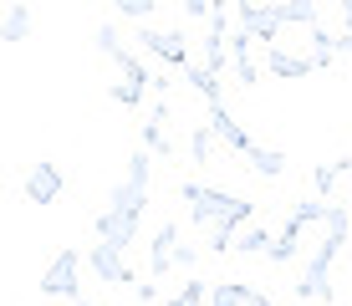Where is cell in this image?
Listing matches in <instances>:
<instances>
[{
    "label": "cell",
    "instance_id": "obj_32",
    "mask_svg": "<svg viewBox=\"0 0 352 306\" xmlns=\"http://www.w3.org/2000/svg\"><path fill=\"white\" fill-rule=\"evenodd\" d=\"M337 10H342V31L352 36V0H342V6H337Z\"/></svg>",
    "mask_w": 352,
    "mask_h": 306
},
{
    "label": "cell",
    "instance_id": "obj_17",
    "mask_svg": "<svg viewBox=\"0 0 352 306\" xmlns=\"http://www.w3.org/2000/svg\"><path fill=\"white\" fill-rule=\"evenodd\" d=\"M271 245H276V235L265 225H245L235 235V255H271Z\"/></svg>",
    "mask_w": 352,
    "mask_h": 306
},
{
    "label": "cell",
    "instance_id": "obj_22",
    "mask_svg": "<svg viewBox=\"0 0 352 306\" xmlns=\"http://www.w3.org/2000/svg\"><path fill=\"white\" fill-rule=\"evenodd\" d=\"M296 240H301V230H291V225H286L281 235H276V245H271V261H276V265H291V261L301 255V245H296Z\"/></svg>",
    "mask_w": 352,
    "mask_h": 306
},
{
    "label": "cell",
    "instance_id": "obj_19",
    "mask_svg": "<svg viewBox=\"0 0 352 306\" xmlns=\"http://www.w3.org/2000/svg\"><path fill=\"white\" fill-rule=\"evenodd\" d=\"M184 82H189V87L199 92V97H204L210 107H220V102H225V97H220V77H214V72H204L199 61H194V67L184 72Z\"/></svg>",
    "mask_w": 352,
    "mask_h": 306
},
{
    "label": "cell",
    "instance_id": "obj_13",
    "mask_svg": "<svg viewBox=\"0 0 352 306\" xmlns=\"http://www.w3.org/2000/svg\"><path fill=\"white\" fill-rule=\"evenodd\" d=\"M225 61H230V36H220V31H204V36H199V67L220 77V72H225Z\"/></svg>",
    "mask_w": 352,
    "mask_h": 306
},
{
    "label": "cell",
    "instance_id": "obj_2",
    "mask_svg": "<svg viewBox=\"0 0 352 306\" xmlns=\"http://www.w3.org/2000/svg\"><path fill=\"white\" fill-rule=\"evenodd\" d=\"M347 235H352V230H327L322 245L307 255V265H301V276H296V301L301 306L332 296V261H337V250L347 245Z\"/></svg>",
    "mask_w": 352,
    "mask_h": 306
},
{
    "label": "cell",
    "instance_id": "obj_34",
    "mask_svg": "<svg viewBox=\"0 0 352 306\" xmlns=\"http://www.w3.org/2000/svg\"><path fill=\"white\" fill-rule=\"evenodd\" d=\"M250 306H276L271 296H265V291H256V301H250Z\"/></svg>",
    "mask_w": 352,
    "mask_h": 306
},
{
    "label": "cell",
    "instance_id": "obj_15",
    "mask_svg": "<svg viewBox=\"0 0 352 306\" xmlns=\"http://www.w3.org/2000/svg\"><path fill=\"white\" fill-rule=\"evenodd\" d=\"M256 286H240V281H210V306H250Z\"/></svg>",
    "mask_w": 352,
    "mask_h": 306
},
{
    "label": "cell",
    "instance_id": "obj_20",
    "mask_svg": "<svg viewBox=\"0 0 352 306\" xmlns=\"http://www.w3.org/2000/svg\"><path fill=\"white\" fill-rule=\"evenodd\" d=\"M327 204H332V199H301V204H291L286 225H291V230H307V225H317V219H327Z\"/></svg>",
    "mask_w": 352,
    "mask_h": 306
},
{
    "label": "cell",
    "instance_id": "obj_7",
    "mask_svg": "<svg viewBox=\"0 0 352 306\" xmlns=\"http://www.w3.org/2000/svg\"><path fill=\"white\" fill-rule=\"evenodd\" d=\"M138 41H143V52H153L159 61H168V67H184V72L194 67L184 31H159V26H143V31H138Z\"/></svg>",
    "mask_w": 352,
    "mask_h": 306
},
{
    "label": "cell",
    "instance_id": "obj_8",
    "mask_svg": "<svg viewBox=\"0 0 352 306\" xmlns=\"http://www.w3.org/2000/svg\"><path fill=\"white\" fill-rule=\"evenodd\" d=\"M322 67H332V61L327 56H291L286 46H271V52H265V72H271V77H307V72H322Z\"/></svg>",
    "mask_w": 352,
    "mask_h": 306
},
{
    "label": "cell",
    "instance_id": "obj_5",
    "mask_svg": "<svg viewBox=\"0 0 352 306\" xmlns=\"http://www.w3.org/2000/svg\"><path fill=\"white\" fill-rule=\"evenodd\" d=\"M67 189V174L62 164H52V158H41V164H31V174L21 179V194H26V204H56Z\"/></svg>",
    "mask_w": 352,
    "mask_h": 306
},
{
    "label": "cell",
    "instance_id": "obj_16",
    "mask_svg": "<svg viewBox=\"0 0 352 306\" xmlns=\"http://www.w3.org/2000/svg\"><path fill=\"white\" fill-rule=\"evenodd\" d=\"M250 174H256V179H281L286 174V153L281 149H261V143H256V149H250Z\"/></svg>",
    "mask_w": 352,
    "mask_h": 306
},
{
    "label": "cell",
    "instance_id": "obj_27",
    "mask_svg": "<svg viewBox=\"0 0 352 306\" xmlns=\"http://www.w3.org/2000/svg\"><path fill=\"white\" fill-rule=\"evenodd\" d=\"M92 41H97V52H102V56H118V52H123V41H118V26H113V21H102Z\"/></svg>",
    "mask_w": 352,
    "mask_h": 306
},
{
    "label": "cell",
    "instance_id": "obj_11",
    "mask_svg": "<svg viewBox=\"0 0 352 306\" xmlns=\"http://www.w3.org/2000/svg\"><path fill=\"white\" fill-rule=\"evenodd\" d=\"M87 265L102 276V286H133V281H138V276L123 265V255L107 250V245H92V250H87Z\"/></svg>",
    "mask_w": 352,
    "mask_h": 306
},
{
    "label": "cell",
    "instance_id": "obj_12",
    "mask_svg": "<svg viewBox=\"0 0 352 306\" xmlns=\"http://www.w3.org/2000/svg\"><path fill=\"white\" fill-rule=\"evenodd\" d=\"M210 128H214V138H220L225 149H235V153H245V158H250V149H256V143H250V133L235 122V113H230L225 102H220V107H210Z\"/></svg>",
    "mask_w": 352,
    "mask_h": 306
},
{
    "label": "cell",
    "instance_id": "obj_21",
    "mask_svg": "<svg viewBox=\"0 0 352 306\" xmlns=\"http://www.w3.org/2000/svg\"><path fill=\"white\" fill-rule=\"evenodd\" d=\"M31 36V6H6V41H26Z\"/></svg>",
    "mask_w": 352,
    "mask_h": 306
},
{
    "label": "cell",
    "instance_id": "obj_1",
    "mask_svg": "<svg viewBox=\"0 0 352 306\" xmlns=\"http://www.w3.org/2000/svg\"><path fill=\"white\" fill-rule=\"evenodd\" d=\"M179 194H184L189 204V219L194 225H210V230H245L250 215H256V204L240 199V194H225V189H210V184H179Z\"/></svg>",
    "mask_w": 352,
    "mask_h": 306
},
{
    "label": "cell",
    "instance_id": "obj_35",
    "mask_svg": "<svg viewBox=\"0 0 352 306\" xmlns=\"http://www.w3.org/2000/svg\"><path fill=\"white\" fill-rule=\"evenodd\" d=\"M77 306H92V301H77Z\"/></svg>",
    "mask_w": 352,
    "mask_h": 306
},
{
    "label": "cell",
    "instance_id": "obj_31",
    "mask_svg": "<svg viewBox=\"0 0 352 306\" xmlns=\"http://www.w3.org/2000/svg\"><path fill=\"white\" fill-rule=\"evenodd\" d=\"M133 296H138L143 306H148V301H159V286H153V281H148V286H133Z\"/></svg>",
    "mask_w": 352,
    "mask_h": 306
},
{
    "label": "cell",
    "instance_id": "obj_29",
    "mask_svg": "<svg viewBox=\"0 0 352 306\" xmlns=\"http://www.w3.org/2000/svg\"><path fill=\"white\" fill-rule=\"evenodd\" d=\"M184 16H189V21H210L214 6H204V0H184Z\"/></svg>",
    "mask_w": 352,
    "mask_h": 306
},
{
    "label": "cell",
    "instance_id": "obj_3",
    "mask_svg": "<svg viewBox=\"0 0 352 306\" xmlns=\"http://www.w3.org/2000/svg\"><path fill=\"white\" fill-rule=\"evenodd\" d=\"M107 215H133V219H143V210H148V149H138L128 158V174L107 189V204H102Z\"/></svg>",
    "mask_w": 352,
    "mask_h": 306
},
{
    "label": "cell",
    "instance_id": "obj_18",
    "mask_svg": "<svg viewBox=\"0 0 352 306\" xmlns=\"http://www.w3.org/2000/svg\"><path fill=\"white\" fill-rule=\"evenodd\" d=\"M337 179H352V158H332V164H317L311 168V184H317V199H327Z\"/></svg>",
    "mask_w": 352,
    "mask_h": 306
},
{
    "label": "cell",
    "instance_id": "obj_28",
    "mask_svg": "<svg viewBox=\"0 0 352 306\" xmlns=\"http://www.w3.org/2000/svg\"><path fill=\"white\" fill-rule=\"evenodd\" d=\"M118 10H123L128 21H143V26H148V16H153V0H118Z\"/></svg>",
    "mask_w": 352,
    "mask_h": 306
},
{
    "label": "cell",
    "instance_id": "obj_10",
    "mask_svg": "<svg viewBox=\"0 0 352 306\" xmlns=\"http://www.w3.org/2000/svg\"><path fill=\"white\" fill-rule=\"evenodd\" d=\"M174 255H179V225H159L153 230V240H148V276L159 281L174 271Z\"/></svg>",
    "mask_w": 352,
    "mask_h": 306
},
{
    "label": "cell",
    "instance_id": "obj_9",
    "mask_svg": "<svg viewBox=\"0 0 352 306\" xmlns=\"http://www.w3.org/2000/svg\"><path fill=\"white\" fill-rule=\"evenodd\" d=\"M230 72H235L240 87H256L261 82V67H256V41L245 31H230Z\"/></svg>",
    "mask_w": 352,
    "mask_h": 306
},
{
    "label": "cell",
    "instance_id": "obj_23",
    "mask_svg": "<svg viewBox=\"0 0 352 306\" xmlns=\"http://www.w3.org/2000/svg\"><path fill=\"white\" fill-rule=\"evenodd\" d=\"M204 301H210V281H184L164 306H204Z\"/></svg>",
    "mask_w": 352,
    "mask_h": 306
},
{
    "label": "cell",
    "instance_id": "obj_4",
    "mask_svg": "<svg viewBox=\"0 0 352 306\" xmlns=\"http://www.w3.org/2000/svg\"><path fill=\"white\" fill-rule=\"evenodd\" d=\"M77 271H82V255L77 250H62L52 265H46V276H41V296L46 301H72L77 306Z\"/></svg>",
    "mask_w": 352,
    "mask_h": 306
},
{
    "label": "cell",
    "instance_id": "obj_26",
    "mask_svg": "<svg viewBox=\"0 0 352 306\" xmlns=\"http://www.w3.org/2000/svg\"><path fill=\"white\" fill-rule=\"evenodd\" d=\"M143 92L148 87H138V82H113V87H107V97L123 102V107H143Z\"/></svg>",
    "mask_w": 352,
    "mask_h": 306
},
{
    "label": "cell",
    "instance_id": "obj_25",
    "mask_svg": "<svg viewBox=\"0 0 352 306\" xmlns=\"http://www.w3.org/2000/svg\"><path fill=\"white\" fill-rule=\"evenodd\" d=\"M210 153H214V128L204 122V128L189 133V158H194V164H210Z\"/></svg>",
    "mask_w": 352,
    "mask_h": 306
},
{
    "label": "cell",
    "instance_id": "obj_14",
    "mask_svg": "<svg viewBox=\"0 0 352 306\" xmlns=\"http://www.w3.org/2000/svg\"><path fill=\"white\" fill-rule=\"evenodd\" d=\"M281 26H307V31H317L322 26V10H317V0H281Z\"/></svg>",
    "mask_w": 352,
    "mask_h": 306
},
{
    "label": "cell",
    "instance_id": "obj_33",
    "mask_svg": "<svg viewBox=\"0 0 352 306\" xmlns=\"http://www.w3.org/2000/svg\"><path fill=\"white\" fill-rule=\"evenodd\" d=\"M337 56H352V36H347V31L337 36Z\"/></svg>",
    "mask_w": 352,
    "mask_h": 306
},
{
    "label": "cell",
    "instance_id": "obj_6",
    "mask_svg": "<svg viewBox=\"0 0 352 306\" xmlns=\"http://www.w3.org/2000/svg\"><path fill=\"white\" fill-rule=\"evenodd\" d=\"M235 31H245L250 41H265V52L276 46V36H281V10L276 6H235Z\"/></svg>",
    "mask_w": 352,
    "mask_h": 306
},
{
    "label": "cell",
    "instance_id": "obj_36",
    "mask_svg": "<svg viewBox=\"0 0 352 306\" xmlns=\"http://www.w3.org/2000/svg\"><path fill=\"white\" fill-rule=\"evenodd\" d=\"M296 306H301V301H296Z\"/></svg>",
    "mask_w": 352,
    "mask_h": 306
},
{
    "label": "cell",
    "instance_id": "obj_24",
    "mask_svg": "<svg viewBox=\"0 0 352 306\" xmlns=\"http://www.w3.org/2000/svg\"><path fill=\"white\" fill-rule=\"evenodd\" d=\"M143 149L148 153H164V158H174V143H168V133H164V122H143Z\"/></svg>",
    "mask_w": 352,
    "mask_h": 306
},
{
    "label": "cell",
    "instance_id": "obj_30",
    "mask_svg": "<svg viewBox=\"0 0 352 306\" xmlns=\"http://www.w3.org/2000/svg\"><path fill=\"white\" fill-rule=\"evenodd\" d=\"M194 261H199V250H194V245H179V255H174V265H184V271H189V265Z\"/></svg>",
    "mask_w": 352,
    "mask_h": 306
}]
</instances>
